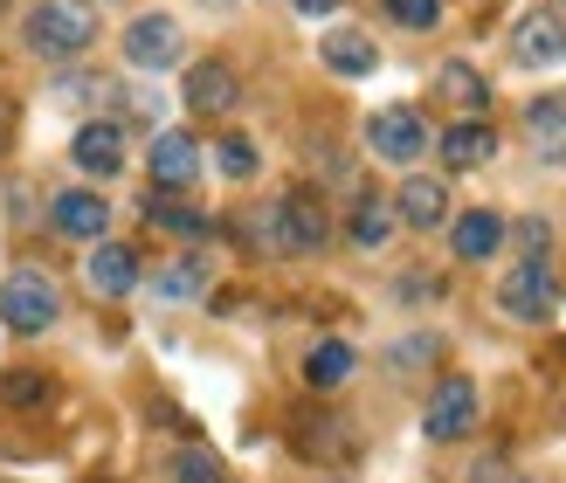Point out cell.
<instances>
[{
    "instance_id": "cell-1",
    "label": "cell",
    "mask_w": 566,
    "mask_h": 483,
    "mask_svg": "<svg viewBox=\"0 0 566 483\" xmlns=\"http://www.w3.org/2000/svg\"><path fill=\"white\" fill-rule=\"evenodd\" d=\"M97 42V14L83 8V0H35V14H28V49L49 55V63H70Z\"/></svg>"
},
{
    "instance_id": "cell-2",
    "label": "cell",
    "mask_w": 566,
    "mask_h": 483,
    "mask_svg": "<svg viewBox=\"0 0 566 483\" xmlns=\"http://www.w3.org/2000/svg\"><path fill=\"white\" fill-rule=\"evenodd\" d=\"M270 229H276V255H311L332 242V214L311 187H291L283 201L270 208Z\"/></svg>"
},
{
    "instance_id": "cell-3",
    "label": "cell",
    "mask_w": 566,
    "mask_h": 483,
    "mask_svg": "<svg viewBox=\"0 0 566 483\" xmlns=\"http://www.w3.org/2000/svg\"><path fill=\"white\" fill-rule=\"evenodd\" d=\"M55 318H63V297H55V283L42 270H14L8 283H0V325L8 332H49Z\"/></svg>"
},
{
    "instance_id": "cell-4",
    "label": "cell",
    "mask_w": 566,
    "mask_h": 483,
    "mask_svg": "<svg viewBox=\"0 0 566 483\" xmlns=\"http://www.w3.org/2000/svg\"><path fill=\"white\" fill-rule=\"evenodd\" d=\"M470 429H476V380H463V374L436 380L429 408H421V435L429 442H463Z\"/></svg>"
},
{
    "instance_id": "cell-5",
    "label": "cell",
    "mask_w": 566,
    "mask_h": 483,
    "mask_svg": "<svg viewBox=\"0 0 566 483\" xmlns=\"http://www.w3.org/2000/svg\"><path fill=\"white\" fill-rule=\"evenodd\" d=\"M366 146H374L387 166H415L421 153H429V125H421V111L387 104V111H374V118H366Z\"/></svg>"
},
{
    "instance_id": "cell-6",
    "label": "cell",
    "mask_w": 566,
    "mask_h": 483,
    "mask_svg": "<svg viewBox=\"0 0 566 483\" xmlns=\"http://www.w3.org/2000/svg\"><path fill=\"white\" fill-rule=\"evenodd\" d=\"M180 55H187V35H180L174 14H138L125 28V63L132 70H174Z\"/></svg>"
},
{
    "instance_id": "cell-7",
    "label": "cell",
    "mask_w": 566,
    "mask_h": 483,
    "mask_svg": "<svg viewBox=\"0 0 566 483\" xmlns=\"http://www.w3.org/2000/svg\"><path fill=\"white\" fill-rule=\"evenodd\" d=\"M512 63H525V70H553V63H566V21L546 14V8H532V14L512 28Z\"/></svg>"
},
{
    "instance_id": "cell-8",
    "label": "cell",
    "mask_w": 566,
    "mask_h": 483,
    "mask_svg": "<svg viewBox=\"0 0 566 483\" xmlns=\"http://www.w3.org/2000/svg\"><path fill=\"white\" fill-rule=\"evenodd\" d=\"M497 304L512 311V318H532V325H546V318H553V304H559L553 276H546V263H518L512 276L497 283Z\"/></svg>"
},
{
    "instance_id": "cell-9",
    "label": "cell",
    "mask_w": 566,
    "mask_h": 483,
    "mask_svg": "<svg viewBox=\"0 0 566 483\" xmlns=\"http://www.w3.org/2000/svg\"><path fill=\"white\" fill-rule=\"evenodd\" d=\"M146 166H153L159 193H180V187H193V174H201V146H193V132H159Z\"/></svg>"
},
{
    "instance_id": "cell-10",
    "label": "cell",
    "mask_w": 566,
    "mask_h": 483,
    "mask_svg": "<svg viewBox=\"0 0 566 483\" xmlns=\"http://www.w3.org/2000/svg\"><path fill=\"white\" fill-rule=\"evenodd\" d=\"M49 221H55V235H70V242H104L111 208H104V193L70 187V193H55V201H49Z\"/></svg>"
},
{
    "instance_id": "cell-11",
    "label": "cell",
    "mask_w": 566,
    "mask_h": 483,
    "mask_svg": "<svg viewBox=\"0 0 566 483\" xmlns=\"http://www.w3.org/2000/svg\"><path fill=\"white\" fill-rule=\"evenodd\" d=\"M394 221H401V229H442L449 221V187L429 180V174H408V187L394 193Z\"/></svg>"
},
{
    "instance_id": "cell-12",
    "label": "cell",
    "mask_w": 566,
    "mask_h": 483,
    "mask_svg": "<svg viewBox=\"0 0 566 483\" xmlns=\"http://www.w3.org/2000/svg\"><path fill=\"white\" fill-rule=\"evenodd\" d=\"M70 159H76L91 180L125 174V132H118V125H83V132L70 138Z\"/></svg>"
},
{
    "instance_id": "cell-13",
    "label": "cell",
    "mask_w": 566,
    "mask_h": 483,
    "mask_svg": "<svg viewBox=\"0 0 566 483\" xmlns=\"http://www.w3.org/2000/svg\"><path fill=\"white\" fill-rule=\"evenodd\" d=\"M525 146L546 166H566V97H532L525 104Z\"/></svg>"
},
{
    "instance_id": "cell-14",
    "label": "cell",
    "mask_w": 566,
    "mask_h": 483,
    "mask_svg": "<svg viewBox=\"0 0 566 483\" xmlns=\"http://www.w3.org/2000/svg\"><path fill=\"white\" fill-rule=\"evenodd\" d=\"M449 249H457L463 263H491V255L504 249V214H491V208L457 214V221H449Z\"/></svg>"
},
{
    "instance_id": "cell-15",
    "label": "cell",
    "mask_w": 566,
    "mask_h": 483,
    "mask_svg": "<svg viewBox=\"0 0 566 483\" xmlns=\"http://www.w3.org/2000/svg\"><path fill=\"white\" fill-rule=\"evenodd\" d=\"M242 83L229 63H193L187 70V111H201V118H214V111H235Z\"/></svg>"
},
{
    "instance_id": "cell-16",
    "label": "cell",
    "mask_w": 566,
    "mask_h": 483,
    "mask_svg": "<svg viewBox=\"0 0 566 483\" xmlns=\"http://www.w3.org/2000/svg\"><path fill=\"white\" fill-rule=\"evenodd\" d=\"M442 159L457 166V174H476V166H491V159H497V132H491L484 118L449 125V132H442Z\"/></svg>"
},
{
    "instance_id": "cell-17",
    "label": "cell",
    "mask_w": 566,
    "mask_h": 483,
    "mask_svg": "<svg viewBox=\"0 0 566 483\" xmlns=\"http://www.w3.org/2000/svg\"><path fill=\"white\" fill-rule=\"evenodd\" d=\"M83 276H91L97 297H125L132 283H138V249H125V242H97V249H91V270H83Z\"/></svg>"
},
{
    "instance_id": "cell-18",
    "label": "cell",
    "mask_w": 566,
    "mask_h": 483,
    "mask_svg": "<svg viewBox=\"0 0 566 483\" xmlns=\"http://www.w3.org/2000/svg\"><path fill=\"white\" fill-rule=\"evenodd\" d=\"M436 97H442L449 111H463V118H476V111H491V83L476 76L470 63H442V70H436Z\"/></svg>"
},
{
    "instance_id": "cell-19",
    "label": "cell",
    "mask_w": 566,
    "mask_h": 483,
    "mask_svg": "<svg viewBox=\"0 0 566 483\" xmlns=\"http://www.w3.org/2000/svg\"><path fill=\"white\" fill-rule=\"evenodd\" d=\"M318 55H325V70H332V76H374V70H380V49L366 42L359 28H338V35H325Z\"/></svg>"
},
{
    "instance_id": "cell-20",
    "label": "cell",
    "mask_w": 566,
    "mask_h": 483,
    "mask_svg": "<svg viewBox=\"0 0 566 483\" xmlns=\"http://www.w3.org/2000/svg\"><path fill=\"white\" fill-rule=\"evenodd\" d=\"M394 229H401V221H394V208H387V201H374V193H359L353 214H346V235H353L359 249H380Z\"/></svg>"
},
{
    "instance_id": "cell-21",
    "label": "cell",
    "mask_w": 566,
    "mask_h": 483,
    "mask_svg": "<svg viewBox=\"0 0 566 483\" xmlns=\"http://www.w3.org/2000/svg\"><path fill=\"white\" fill-rule=\"evenodd\" d=\"M304 380H311V387H338V380H353V346H346V338H318V346L304 353Z\"/></svg>"
},
{
    "instance_id": "cell-22",
    "label": "cell",
    "mask_w": 566,
    "mask_h": 483,
    "mask_svg": "<svg viewBox=\"0 0 566 483\" xmlns=\"http://www.w3.org/2000/svg\"><path fill=\"white\" fill-rule=\"evenodd\" d=\"M153 291L166 297V304H187V297H201L208 291V263H174V270H159V283Z\"/></svg>"
},
{
    "instance_id": "cell-23",
    "label": "cell",
    "mask_w": 566,
    "mask_h": 483,
    "mask_svg": "<svg viewBox=\"0 0 566 483\" xmlns=\"http://www.w3.org/2000/svg\"><path fill=\"white\" fill-rule=\"evenodd\" d=\"M166 476L174 483H229V470L214 463V449H180V456L166 463Z\"/></svg>"
},
{
    "instance_id": "cell-24",
    "label": "cell",
    "mask_w": 566,
    "mask_h": 483,
    "mask_svg": "<svg viewBox=\"0 0 566 483\" xmlns=\"http://www.w3.org/2000/svg\"><path fill=\"white\" fill-rule=\"evenodd\" d=\"M346 435H353L346 421H304V429H297V449H304V456H338V449H353Z\"/></svg>"
},
{
    "instance_id": "cell-25",
    "label": "cell",
    "mask_w": 566,
    "mask_h": 483,
    "mask_svg": "<svg viewBox=\"0 0 566 483\" xmlns=\"http://www.w3.org/2000/svg\"><path fill=\"white\" fill-rule=\"evenodd\" d=\"M153 221H159L166 235H193V242L208 235V214H193V208H180V201H166V193H153Z\"/></svg>"
},
{
    "instance_id": "cell-26",
    "label": "cell",
    "mask_w": 566,
    "mask_h": 483,
    "mask_svg": "<svg viewBox=\"0 0 566 483\" xmlns=\"http://www.w3.org/2000/svg\"><path fill=\"white\" fill-rule=\"evenodd\" d=\"M214 166H221V174H229V180H249V174H256V138L229 132V138H221V146H214Z\"/></svg>"
},
{
    "instance_id": "cell-27",
    "label": "cell",
    "mask_w": 566,
    "mask_h": 483,
    "mask_svg": "<svg viewBox=\"0 0 566 483\" xmlns=\"http://www.w3.org/2000/svg\"><path fill=\"white\" fill-rule=\"evenodd\" d=\"M394 28H415V35H429V28L442 21V0H380Z\"/></svg>"
},
{
    "instance_id": "cell-28",
    "label": "cell",
    "mask_w": 566,
    "mask_h": 483,
    "mask_svg": "<svg viewBox=\"0 0 566 483\" xmlns=\"http://www.w3.org/2000/svg\"><path fill=\"white\" fill-rule=\"evenodd\" d=\"M55 97L63 104H118V83L111 76H70V83H55Z\"/></svg>"
},
{
    "instance_id": "cell-29",
    "label": "cell",
    "mask_w": 566,
    "mask_h": 483,
    "mask_svg": "<svg viewBox=\"0 0 566 483\" xmlns=\"http://www.w3.org/2000/svg\"><path fill=\"white\" fill-rule=\"evenodd\" d=\"M42 401H49L42 374H8V380H0V408H42Z\"/></svg>"
},
{
    "instance_id": "cell-30",
    "label": "cell",
    "mask_w": 566,
    "mask_h": 483,
    "mask_svg": "<svg viewBox=\"0 0 566 483\" xmlns=\"http://www.w3.org/2000/svg\"><path fill=\"white\" fill-rule=\"evenodd\" d=\"M429 359H436V338H429V332H421V338H401V346L387 353L394 374H408V366H429Z\"/></svg>"
},
{
    "instance_id": "cell-31",
    "label": "cell",
    "mask_w": 566,
    "mask_h": 483,
    "mask_svg": "<svg viewBox=\"0 0 566 483\" xmlns=\"http://www.w3.org/2000/svg\"><path fill=\"white\" fill-rule=\"evenodd\" d=\"M504 235H518V249H525V263H539V255L553 249V229H546V221H518V229H504Z\"/></svg>"
},
{
    "instance_id": "cell-32",
    "label": "cell",
    "mask_w": 566,
    "mask_h": 483,
    "mask_svg": "<svg viewBox=\"0 0 566 483\" xmlns=\"http://www.w3.org/2000/svg\"><path fill=\"white\" fill-rule=\"evenodd\" d=\"M470 483H532V476H518V470H504V463H484Z\"/></svg>"
},
{
    "instance_id": "cell-33",
    "label": "cell",
    "mask_w": 566,
    "mask_h": 483,
    "mask_svg": "<svg viewBox=\"0 0 566 483\" xmlns=\"http://www.w3.org/2000/svg\"><path fill=\"white\" fill-rule=\"evenodd\" d=\"M8 146H14V97H0V159H8Z\"/></svg>"
},
{
    "instance_id": "cell-34",
    "label": "cell",
    "mask_w": 566,
    "mask_h": 483,
    "mask_svg": "<svg viewBox=\"0 0 566 483\" xmlns=\"http://www.w3.org/2000/svg\"><path fill=\"white\" fill-rule=\"evenodd\" d=\"M401 297H436V283H429V270H408V283H401Z\"/></svg>"
},
{
    "instance_id": "cell-35",
    "label": "cell",
    "mask_w": 566,
    "mask_h": 483,
    "mask_svg": "<svg viewBox=\"0 0 566 483\" xmlns=\"http://www.w3.org/2000/svg\"><path fill=\"white\" fill-rule=\"evenodd\" d=\"M291 8H297V14H338L346 0H291Z\"/></svg>"
}]
</instances>
